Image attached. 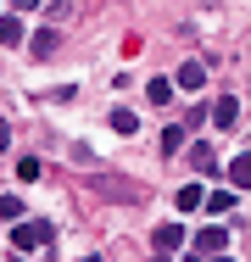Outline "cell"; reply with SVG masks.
I'll list each match as a JSON object with an SVG mask.
<instances>
[{
  "mask_svg": "<svg viewBox=\"0 0 251 262\" xmlns=\"http://www.w3.org/2000/svg\"><path fill=\"white\" fill-rule=\"evenodd\" d=\"M201 201H206V190H201V184H184V190H179V207H184V212H196Z\"/></svg>",
  "mask_w": 251,
  "mask_h": 262,
  "instance_id": "14",
  "label": "cell"
},
{
  "mask_svg": "<svg viewBox=\"0 0 251 262\" xmlns=\"http://www.w3.org/2000/svg\"><path fill=\"white\" fill-rule=\"evenodd\" d=\"M45 240H50V223H39V217H28V223L11 229V246H17V251H39Z\"/></svg>",
  "mask_w": 251,
  "mask_h": 262,
  "instance_id": "2",
  "label": "cell"
},
{
  "mask_svg": "<svg viewBox=\"0 0 251 262\" xmlns=\"http://www.w3.org/2000/svg\"><path fill=\"white\" fill-rule=\"evenodd\" d=\"M0 45H23V11L0 17Z\"/></svg>",
  "mask_w": 251,
  "mask_h": 262,
  "instance_id": "7",
  "label": "cell"
},
{
  "mask_svg": "<svg viewBox=\"0 0 251 262\" xmlns=\"http://www.w3.org/2000/svg\"><path fill=\"white\" fill-rule=\"evenodd\" d=\"M106 123H112L117 134H134V128H140V117H134L129 106H112V117H106Z\"/></svg>",
  "mask_w": 251,
  "mask_h": 262,
  "instance_id": "10",
  "label": "cell"
},
{
  "mask_svg": "<svg viewBox=\"0 0 251 262\" xmlns=\"http://www.w3.org/2000/svg\"><path fill=\"white\" fill-rule=\"evenodd\" d=\"M201 84H206V67L201 61H184L179 67V90H201Z\"/></svg>",
  "mask_w": 251,
  "mask_h": 262,
  "instance_id": "8",
  "label": "cell"
},
{
  "mask_svg": "<svg viewBox=\"0 0 251 262\" xmlns=\"http://www.w3.org/2000/svg\"><path fill=\"white\" fill-rule=\"evenodd\" d=\"M218 251H229V229H223V223H212V229H196V240H190L184 262H206V257H218Z\"/></svg>",
  "mask_w": 251,
  "mask_h": 262,
  "instance_id": "1",
  "label": "cell"
},
{
  "mask_svg": "<svg viewBox=\"0 0 251 262\" xmlns=\"http://www.w3.org/2000/svg\"><path fill=\"white\" fill-rule=\"evenodd\" d=\"M229 184L235 190H251V151H240V157L229 162Z\"/></svg>",
  "mask_w": 251,
  "mask_h": 262,
  "instance_id": "6",
  "label": "cell"
},
{
  "mask_svg": "<svg viewBox=\"0 0 251 262\" xmlns=\"http://www.w3.org/2000/svg\"><path fill=\"white\" fill-rule=\"evenodd\" d=\"M156 262H173V257H168V251H156Z\"/></svg>",
  "mask_w": 251,
  "mask_h": 262,
  "instance_id": "17",
  "label": "cell"
},
{
  "mask_svg": "<svg viewBox=\"0 0 251 262\" xmlns=\"http://www.w3.org/2000/svg\"><path fill=\"white\" fill-rule=\"evenodd\" d=\"M190 162H196V173H212V167H218V157H212V145H206V140L190 145Z\"/></svg>",
  "mask_w": 251,
  "mask_h": 262,
  "instance_id": "9",
  "label": "cell"
},
{
  "mask_svg": "<svg viewBox=\"0 0 251 262\" xmlns=\"http://www.w3.org/2000/svg\"><path fill=\"white\" fill-rule=\"evenodd\" d=\"M151 246H156V251H179V246H184V229H179V223H162V229H151Z\"/></svg>",
  "mask_w": 251,
  "mask_h": 262,
  "instance_id": "4",
  "label": "cell"
},
{
  "mask_svg": "<svg viewBox=\"0 0 251 262\" xmlns=\"http://www.w3.org/2000/svg\"><path fill=\"white\" fill-rule=\"evenodd\" d=\"M206 117H212L218 128H235V123H240V101H235V95H223V101H212Z\"/></svg>",
  "mask_w": 251,
  "mask_h": 262,
  "instance_id": "3",
  "label": "cell"
},
{
  "mask_svg": "<svg viewBox=\"0 0 251 262\" xmlns=\"http://www.w3.org/2000/svg\"><path fill=\"white\" fill-rule=\"evenodd\" d=\"M11 6H17V11H34V6H45V0H11Z\"/></svg>",
  "mask_w": 251,
  "mask_h": 262,
  "instance_id": "16",
  "label": "cell"
},
{
  "mask_svg": "<svg viewBox=\"0 0 251 262\" xmlns=\"http://www.w3.org/2000/svg\"><path fill=\"white\" fill-rule=\"evenodd\" d=\"M11 262H23V257H11Z\"/></svg>",
  "mask_w": 251,
  "mask_h": 262,
  "instance_id": "19",
  "label": "cell"
},
{
  "mask_svg": "<svg viewBox=\"0 0 251 262\" xmlns=\"http://www.w3.org/2000/svg\"><path fill=\"white\" fill-rule=\"evenodd\" d=\"M206 262H229V257H223V251H218V257H206Z\"/></svg>",
  "mask_w": 251,
  "mask_h": 262,
  "instance_id": "18",
  "label": "cell"
},
{
  "mask_svg": "<svg viewBox=\"0 0 251 262\" xmlns=\"http://www.w3.org/2000/svg\"><path fill=\"white\" fill-rule=\"evenodd\" d=\"M201 207H206V212H218V217H223V212L235 207V190H212V195H206Z\"/></svg>",
  "mask_w": 251,
  "mask_h": 262,
  "instance_id": "12",
  "label": "cell"
},
{
  "mask_svg": "<svg viewBox=\"0 0 251 262\" xmlns=\"http://www.w3.org/2000/svg\"><path fill=\"white\" fill-rule=\"evenodd\" d=\"M184 151V128H162V157H179Z\"/></svg>",
  "mask_w": 251,
  "mask_h": 262,
  "instance_id": "13",
  "label": "cell"
},
{
  "mask_svg": "<svg viewBox=\"0 0 251 262\" xmlns=\"http://www.w3.org/2000/svg\"><path fill=\"white\" fill-rule=\"evenodd\" d=\"M0 217H11V223L23 217V207H17V195H0Z\"/></svg>",
  "mask_w": 251,
  "mask_h": 262,
  "instance_id": "15",
  "label": "cell"
},
{
  "mask_svg": "<svg viewBox=\"0 0 251 262\" xmlns=\"http://www.w3.org/2000/svg\"><path fill=\"white\" fill-rule=\"evenodd\" d=\"M56 45H61V34H56V28H39V34L28 39V56H39V61H45V56H56Z\"/></svg>",
  "mask_w": 251,
  "mask_h": 262,
  "instance_id": "5",
  "label": "cell"
},
{
  "mask_svg": "<svg viewBox=\"0 0 251 262\" xmlns=\"http://www.w3.org/2000/svg\"><path fill=\"white\" fill-rule=\"evenodd\" d=\"M145 95H151V106H168V101H173V78H151Z\"/></svg>",
  "mask_w": 251,
  "mask_h": 262,
  "instance_id": "11",
  "label": "cell"
}]
</instances>
